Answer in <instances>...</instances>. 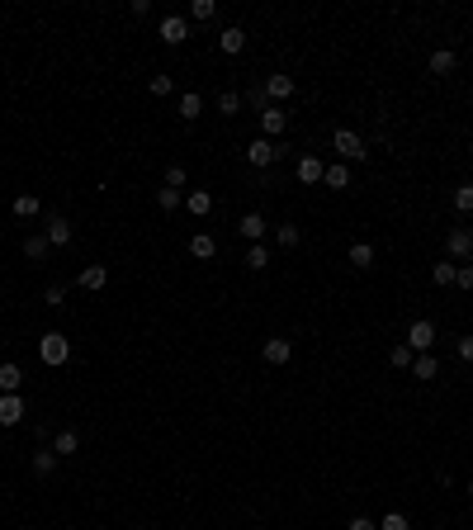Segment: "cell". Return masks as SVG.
<instances>
[{"instance_id":"4","label":"cell","mask_w":473,"mask_h":530,"mask_svg":"<svg viewBox=\"0 0 473 530\" xmlns=\"http://www.w3.org/2000/svg\"><path fill=\"white\" fill-rule=\"evenodd\" d=\"M299 95V81L284 76V71H275V76H265V100L270 105H280V100H294Z\"/></svg>"},{"instance_id":"8","label":"cell","mask_w":473,"mask_h":530,"mask_svg":"<svg viewBox=\"0 0 473 530\" xmlns=\"http://www.w3.org/2000/svg\"><path fill=\"white\" fill-rule=\"evenodd\" d=\"M284 128H289V114H284L280 105H270V110L261 114V133H265L270 142H280V133H284Z\"/></svg>"},{"instance_id":"23","label":"cell","mask_w":473,"mask_h":530,"mask_svg":"<svg viewBox=\"0 0 473 530\" xmlns=\"http://www.w3.org/2000/svg\"><path fill=\"white\" fill-rule=\"evenodd\" d=\"M412 375H417V379H436V375H441V360H436L431 351H426V355H417V360H412Z\"/></svg>"},{"instance_id":"38","label":"cell","mask_w":473,"mask_h":530,"mask_svg":"<svg viewBox=\"0 0 473 530\" xmlns=\"http://www.w3.org/2000/svg\"><path fill=\"white\" fill-rule=\"evenodd\" d=\"M246 105H256V110L265 114V110H270V100H265V86H251V90H246Z\"/></svg>"},{"instance_id":"28","label":"cell","mask_w":473,"mask_h":530,"mask_svg":"<svg viewBox=\"0 0 473 530\" xmlns=\"http://www.w3.org/2000/svg\"><path fill=\"white\" fill-rule=\"evenodd\" d=\"M43 204H38V194H15V218H33Z\"/></svg>"},{"instance_id":"21","label":"cell","mask_w":473,"mask_h":530,"mask_svg":"<svg viewBox=\"0 0 473 530\" xmlns=\"http://www.w3.org/2000/svg\"><path fill=\"white\" fill-rule=\"evenodd\" d=\"M218 47H222V52H227V57H236V52L246 47V33H241V29H236V24H232V29H222V33H218Z\"/></svg>"},{"instance_id":"27","label":"cell","mask_w":473,"mask_h":530,"mask_svg":"<svg viewBox=\"0 0 473 530\" xmlns=\"http://www.w3.org/2000/svg\"><path fill=\"white\" fill-rule=\"evenodd\" d=\"M24 256H29V261H43V256H47V232L24 237Z\"/></svg>"},{"instance_id":"33","label":"cell","mask_w":473,"mask_h":530,"mask_svg":"<svg viewBox=\"0 0 473 530\" xmlns=\"http://www.w3.org/2000/svg\"><path fill=\"white\" fill-rule=\"evenodd\" d=\"M157 204H161V213H175V208L185 204V194H180V189H157Z\"/></svg>"},{"instance_id":"12","label":"cell","mask_w":473,"mask_h":530,"mask_svg":"<svg viewBox=\"0 0 473 530\" xmlns=\"http://www.w3.org/2000/svg\"><path fill=\"white\" fill-rule=\"evenodd\" d=\"M47 247H71V223H66L62 213L47 218Z\"/></svg>"},{"instance_id":"5","label":"cell","mask_w":473,"mask_h":530,"mask_svg":"<svg viewBox=\"0 0 473 530\" xmlns=\"http://www.w3.org/2000/svg\"><path fill=\"white\" fill-rule=\"evenodd\" d=\"M407 346H412V351H417V355H426V351L436 346V327H431L426 317H417V322H412V327H407Z\"/></svg>"},{"instance_id":"37","label":"cell","mask_w":473,"mask_h":530,"mask_svg":"<svg viewBox=\"0 0 473 530\" xmlns=\"http://www.w3.org/2000/svg\"><path fill=\"white\" fill-rule=\"evenodd\" d=\"M455 284L464 289V294H473V265H469V261H464V265L455 270Z\"/></svg>"},{"instance_id":"44","label":"cell","mask_w":473,"mask_h":530,"mask_svg":"<svg viewBox=\"0 0 473 530\" xmlns=\"http://www.w3.org/2000/svg\"><path fill=\"white\" fill-rule=\"evenodd\" d=\"M464 493H469V497H473V478H469V488H464Z\"/></svg>"},{"instance_id":"19","label":"cell","mask_w":473,"mask_h":530,"mask_svg":"<svg viewBox=\"0 0 473 530\" xmlns=\"http://www.w3.org/2000/svg\"><path fill=\"white\" fill-rule=\"evenodd\" d=\"M199 114H204V95H199V90H185V95H180V119H185V124H194Z\"/></svg>"},{"instance_id":"3","label":"cell","mask_w":473,"mask_h":530,"mask_svg":"<svg viewBox=\"0 0 473 530\" xmlns=\"http://www.w3.org/2000/svg\"><path fill=\"white\" fill-rule=\"evenodd\" d=\"M331 147L346 156V161H364V138L355 128H336V133H331Z\"/></svg>"},{"instance_id":"32","label":"cell","mask_w":473,"mask_h":530,"mask_svg":"<svg viewBox=\"0 0 473 530\" xmlns=\"http://www.w3.org/2000/svg\"><path fill=\"white\" fill-rule=\"evenodd\" d=\"M265 265H270V247L265 242H256V247L246 251V270H265Z\"/></svg>"},{"instance_id":"15","label":"cell","mask_w":473,"mask_h":530,"mask_svg":"<svg viewBox=\"0 0 473 530\" xmlns=\"http://www.w3.org/2000/svg\"><path fill=\"white\" fill-rule=\"evenodd\" d=\"M189 256H194V261H213V256H218V242L208 232H194L189 237Z\"/></svg>"},{"instance_id":"16","label":"cell","mask_w":473,"mask_h":530,"mask_svg":"<svg viewBox=\"0 0 473 530\" xmlns=\"http://www.w3.org/2000/svg\"><path fill=\"white\" fill-rule=\"evenodd\" d=\"M76 284L95 294V289H104V284H109V270H104V265H85V270L76 275Z\"/></svg>"},{"instance_id":"7","label":"cell","mask_w":473,"mask_h":530,"mask_svg":"<svg viewBox=\"0 0 473 530\" xmlns=\"http://www.w3.org/2000/svg\"><path fill=\"white\" fill-rule=\"evenodd\" d=\"M161 38H166L171 47H180L189 38V19L185 15H166V19H161Z\"/></svg>"},{"instance_id":"39","label":"cell","mask_w":473,"mask_h":530,"mask_svg":"<svg viewBox=\"0 0 473 530\" xmlns=\"http://www.w3.org/2000/svg\"><path fill=\"white\" fill-rule=\"evenodd\" d=\"M147 90H152V95H161V100H166V95H171L175 86H171V76H152V81H147Z\"/></svg>"},{"instance_id":"30","label":"cell","mask_w":473,"mask_h":530,"mask_svg":"<svg viewBox=\"0 0 473 530\" xmlns=\"http://www.w3.org/2000/svg\"><path fill=\"white\" fill-rule=\"evenodd\" d=\"M455 270H459V261H441L436 270H431V280L441 284V289H450V284H455Z\"/></svg>"},{"instance_id":"20","label":"cell","mask_w":473,"mask_h":530,"mask_svg":"<svg viewBox=\"0 0 473 530\" xmlns=\"http://www.w3.org/2000/svg\"><path fill=\"white\" fill-rule=\"evenodd\" d=\"M19 384H24V370H19L15 360H5L0 365V393H19Z\"/></svg>"},{"instance_id":"9","label":"cell","mask_w":473,"mask_h":530,"mask_svg":"<svg viewBox=\"0 0 473 530\" xmlns=\"http://www.w3.org/2000/svg\"><path fill=\"white\" fill-rule=\"evenodd\" d=\"M236 232H241V237H246V242H251V247H256V242H261V237L270 232L265 213H241V223H236Z\"/></svg>"},{"instance_id":"22","label":"cell","mask_w":473,"mask_h":530,"mask_svg":"<svg viewBox=\"0 0 473 530\" xmlns=\"http://www.w3.org/2000/svg\"><path fill=\"white\" fill-rule=\"evenodd\" d=\"M303 242V232H299V223H280L275 228V247H284V251H294Z\"/></svg>"},{"instance_id":"36","label":"cell","mask_w":473,"mask_h":530,"mask_svg":"<svg viewBox=\"0 0 473 530\" xmlns=\"http://www.w3.org/2000/svg\"><path fill=\"white\" fill-rule=\"evenodd\" d=\"M455 208H459V213H473V185H459L455 189Z\"/></svg>"},{"instance_id":"17","label":"cell","mask_w":473,"mask_h":530,"mask_svg":"<svg viewBox=\"0 0 473 530\" xmlns=\"http://www.w3.org/2000/svg\"><path fill=\"white\" fill-rule=\"evenodd\" d=\"M322 175H327V166H322V161H317L313 152H308V156H299V180H303V185H317Z\"/></svg>"},{"instance_id":"24","label":"cell","mask_w":473,"mask_h":530,"mask_svg":"<svg viewBox=\"0 0 473 530\" xmlns=\"http://www.w3.org/2000/svg\"><path fill=\"white\" fill-rule=\"evenodd\" d=\"M412 360H417V351H412L407 341H397L393 351H388V365H393V370H412Z\"/></svg>"},{"instance_id":"34","label":"cell","mask_w":473,"mask_h":530,"mask_svg":"<svg viewBox=\"0 0 473 530\" xmlns=\"http://www.w3.org/2000/svg\"><path fill=\"white\" fill-rule=\"evenodd\" d=\"M185 166H180V161H171V166H166V189H185Z\"/></svg>"},{"instance_id":"18","label":"cell","mask_w":473,"mask_h":530,"mask_svg":"<svg viewBox=\"0 0 473 530\" xmlns=\"http://www.w3.org/2000/svg\"><path fill=\"white\" fill-rule=\"evenodd\" d=\"M455 66H459V57L450 47H436V52H431V76H450Z\"/></svg>"},{"instance_id":"2","label":"cell","mask_w":473,"mask_h":530,"mask_svg":"<svg viewBox=\"0 0 473 530\" xmlns=\"http://www.w3.org/2000/svg\"><path fill=\"white\" fill-rule=\"evenodd\" d=\"M280 156H284V142H270V138H256L251 147H246V161H251L256 171H270Z\"/></svg>"},{"instance_id":"11","label":"cell","mask_w":473,"mask_h":530,"mask_svg":"<svg viewBox=\"0 0 473 530\" xmlns=\"http://www.w3.org/2000/svg\"><path fill=\"white\" fill-rule=\"evenodd\" d=\"M24 421V398L19 393H0V426H15Z\"/></svg>"},{"instance_id":"29","label":"cell","mask_w":473,"mask_h":530,"mask_svg":"<svg viewBox=\"0 0 473 530\" xmlns=\"http://www.w3.org/2000/svg\"><path fill=\"white\" fill-rule=\"evenodd\" d=\"M52 469H57V454H52V450H47V445H43V450L33 454V473H38V478H47Z\"/></svg>"},{"instance_id":"10","label":"cell","mask_w":473,"mask_h":530,"mask_svg":"<svg viewBox=\"0 0 473 530\" xmlns=\"http://www.w3.org/2000/svg\"><path fill=\"white\" fill-rule=\"evenodd\" d=\"M261 355H265V365H289V360H294V346L284 341V336H270V341L261 346Z\"/></svg>"},{"instance_id":"26","label":"cell","mask_w":473,"mask_h":530,"mask_svg":"<svg viewBox=\"0 0 473 530\" xmlns=\"http://www.w3.org/2000/svg\"><path fill=\"white\" fill-rule=\"evenodd\" d=\"M350 265H355V270H369V265H374V247H369V242H355V247H350Z\"/></svg>"},{"instance_id":"43","label":"cell","mask_w":473,"mask_h":530,"mask_svg":"<svg viewBox=\"0 0 473 530\" xmlns=\"http://www.w3.org/2000/svg\"><path fill=\"white\" fill-rule=\"evenodd\" d=\"M459 360H473V336H464V341H459Z\"/></svg>"},{"instance_id":"42","label":"cell","mask_w":473,"mask_h":530,"mask_svg":"<svg viewBox=\"0 0 473 530\" xmlns=\"http://www.w3.org/2000/svg\"><path fill=\"white\" fill-rule=\"evenodd\" d=\"M350 530H378V526L369 521V516H350Z\"/></svg>"},{"instance_id":"6","label":"cell","mask_w":473,"mask_h":530,"mask_svg":"<svg viewBox=\"0 0 473 530\" xmlns=\"http://www.w3.org/2000/svg\"><path fill=\"white\" fill-rule=\"evenodd\" d=\"M445 251H450V261H469L473 256V232L469 228H455V232L445 237Z\"/></svg>"},{"instance_id":"31","label":"cell","mask_w":473,"mask_h":530,"mask_svg":"<svg viewBox=\"0 0 473 530\" xmlns=\"http://www.w3.org/2000/svg\"><path fill=\"white\" fill-rule=\"evenodd\" d=\"M213 15H218L213 0H189V19H194V24H204V19H213Z\"/></svg>"},{"instance_id":"40","label":"cell","mask_w":473,"mask_h":530,"mask_svg":"<svg viewBox=\"0 0 473 530\" xmlns=\"http://www.w3.org/2000/svg\"><path fill=\"white\" fill-rule=\"evenodd\" d=\"M378 530H407V516H402V512H388L383 521H378Z\"/></svg>"},{"instance_id":"41","label":"cell","mask_w":473,"mask_h":530,"mask_svg":"<svg viewBox=\"0 0 473 530\" xmlns=\"http://www.w3.org/2000/svg\"><path fill=\"white\" fill-rule=\"evenodd\" d=\"M47 308H62V298H66V289H62V284H47Z\"/></svg>"},{"instance_id":"35","label":"cell","mask_w":473,"mask_h":530,"mask_svg":"<svg viewBox=\"0 0 473 530\" xmlns=\"http://www.w3.org/2000/svg\"><path fill=\"white\" fill-rule=\"evenodd\" d=\"M218 114H241V95H236V90H222V95H218Z\"/></svg>"},{"instance_id":"25","label":"cell","mask_w":473,"mask_h":530,"mask_svg":"<svg viewBox=\"0 0 473 530\" xmlns=\"http://www.w3.org/2000/svg\"><path fill=\"white\" fill-rule=\"evenodd\" d=\"M322 180H327L331 189H346V185H350V166H346V161H336V166H327V175H322Z\"/></svg>"},{"instance_id":"1","label":"cell","mask_w":473,"mask_h":530,"mask_svg":"<svg viewBox=\"0 0 473 530\" xmlns=\"http://www.w3.org/2000/svg\"><path fill=\"white\" fill-rule=\"evenodd\" d=\"M38 360H43L47 370H57V365H66V360H71V341H66L62 331H47L43 341H38Z\"/></svg>"},{"instance_id":"13","label":"cell","mask_w":473,"mask_h":530,"mask_svg":"<svg viewBox=\"0 0 473 530\" xmlns=\"http://www.w3.org/2000/svg\"><path fill=\"white\" fill-rule=\"evenodd\" d=\"M80 450V431H71V426H62L57 436H52V454L62 459V454H76Z\"/></svg>"},{"instance_id":"14","label":"cell","mask_w":473,"mask_h":530,"mask_svg":"<svg viewBox=\"0 0 473 530\" xmlns=\"http://www.w3.org/2000/svg\"><path fill=\"white\" fill-rule=\"evenodd\" d=\"M185 208L194 213V218H208V213H213V194H208V189H189V194H185Z\"/></svg>"}]
</instances>
